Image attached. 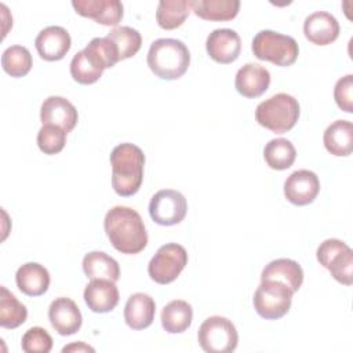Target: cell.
Segmentation results:
<instances>
[{
	"mask_svg": "<svg viewBox=\"0 0 353 353\" xmlns=\"http://www.w3.org/2000/svg\"><path fill=\"white\" fill-rule=\"evenodd\" d=\"M251 48L258 59L277 66H290L299 55V46L294 37L269 29L254 36Z\"/></svg>",
	"mask_w": 353,
	"mask_h": 353,
	"instance_id": "8992f818",
	"label": "cell"
},
{
	"mask_svg": "<svg viewBox=\"0 0 353 353\" xmlns=\"http://www.w3.org/2000/svg\"><path fill=\"white\" fill-rule=\"evenodd\" d=\"M110 244L121 254H138L148 244V233L141 215L125 205L110 208L103 219Z\"/></svg>",
	"mask_w": 353,
	"mask_h": 353,
	"instance_id": "6da1fadb",
	"label": "cell"
},
{
	"mask_svg": "<svg viewBox=\"0 0 353 353\" xmlns=\"http://www.w3.org/2000/svg\"><path fill=\"white\" fill-rule=\"evenodd\" d=\"M28 309L4 285L0 287V325L3 328H17L26 321Z\"/></svg>",
	"mask_w": 353,
	"mask_h": 353,
	"instance_id": "f546056e",
	"label": "cell"
},
{
	"mask_svg": "<svg viewBox=\"0 0 353 353\" xmlns=\"http://www.w3.org/2000/svg\"><path fill=\"white\" fill-rule=\"evenodd\" d=\"M239 0H192V10L205 21H230L239 14Z\"/></svg>",
	"mask_w": 353,
	"mask_h": 353,
	"instance_id": "4316f807",
	"label": "cell"
},
{
	"mask_svg": "<svg viewBox=\"0 0 353 353\" xmlns=\"http://www.w3.org/2000/svg\"><path fill=\"white\" fill-rule=\"evenodd\" d=\"M296 157L295 146L285 138H274L269 141L263 149V159L266 164L273 170L290 168Z\"/></svg>",
	"mask_w": 353,
	"mask_h": 353,
	"instance_id": "f1b7e54d",
	"label": "cell"
},
{
	"mask_svg": "<svg viewBox=\"0 0 353 353\" xmlns=\"http://www.w3.org/2000/svg\"><path fill=\"white\" fill-rule=\"evenodd\" d=\"M84 302L95 313L112 312L119 303V290L112 280L92 279L84 288Z\"/></svg>",
	"mask_w": 353,
	"mask_h": 353,
	"instance_id": "d6986e66",
	"label": "cell"
},
{
	"mask_svg": "<svg viewBox=\"0 0 353 353\" xmlns=\"http://www.w3.org/2000/svg\"><path fill=\"white\" fill-rule=\"evenodd\" d=\"M323 142L332 156H349L353 150V124L347 120L331 123L324 131Z\"/></svg>",
	"mask_w": 353,
	"mask_h": 353,
	"instance_id": "cb8c5ba5",
	"label": "cell"
},
{
	"mask_svg": "<svg viewBox=\"0 0 353 353\" xmlns=\"http://www.w3.org/2000/svg\"><path fill=\"white\" fill-rule=\"evenodd\" d=\"M112 186L123 197L135 194L143 181L145 154L134 143L124 142L117 145L110 153Z\"/></svg>",
	"mask_w": 353,
	"mask_h": 353,
	"instance_id": "3957f363",
	"label": "cell"
},
{
	"mask_svg": "<svg viewBox=\"0 0 353 353\" xmlns=\"http://www.w3.org/2000/svg\"><path fill=\"white\" fill-rule=\"evenodd\" d=\"M192 0H160L156 10L157 25L165 30L179 28L188 18Z\"/></svg>",
	"mask_w": 353,
	"mask_h": 353,
	"instance_id": "83f0119b",
	"label": "cell"
},
{
	"mask_svg": "<svg viewBox=\"0 0 353 353\" xmlns=\"http://www.w3.org/2000/svg\"><path fill=\"white\" fill-rule=\"evenodd\" d=\"M188 211L185 196L174 189H161L156 192L149 203V215L152 221L163 226H172L183 221Z\"/></svg>",
	"mask_w": 353,
	"mask_h": 353,
	"instance_id": "8fae6325",
	"label": "cell"
},
{
	"mask_svg": "<svg viewBox=\"0 0 353 353\" xmlns=\"http://www.w3.org/2000/svg\"><path fill=\"white\" fill-rule=\"evenodd\" d=\"M63 353L66 352H95L94 347L85 345L84 342H77V343H72V345H68L62 349Z\"/></svg>",
	"mask_w": 353,
	"mask_h": 353,
	"instance_id": "d590c367",
	"label": "cell"
},
{
	"mask_svg": "<svg viewBox=\"0 0 353 353\" xmlns=\"http://www.w3.org/2000/svg\"><path fill=\"white\" fill-rule=\"evenodd\" d=\"M193 320L190 303L182 299L168 302L161 310V325L168 334H181L186 331Z\"/></svg>",
	"mask_w": 353,
	"mask_h": 353,
	"instance_id": "d4e9b609",
	"label": "cell"
},
{
	"mask_svg": "<svg viewBox=\"0 0 353 353\" xmlns=\"http://www.w3.org/2000/svg\"><path fill=\"white\" fill-rule=\"evenodd\" d=\"M83 270L88 279H106L117 281L120 279V266L114 258L102 252L91 251L83 258Z\"/></svg>",
	"mask_w": 353,
	"mask_h": 353,
	"instance_id": "484cf974",
	"label": "cell"
},
{
	"mask_svg": "<svg viewBox=\"0 0 353 353\" xmlns=\"http://www.w3.org/2000/svg\"><path fill=\"white\" fill-rule=\"evenodd\" d=\"M305 37L316 46H327L339 36V23L336 18L327 11H314L305 18Z\"/></svg>",
	"mask_w": 353,
	"mask_h": 353,
	"instance_id": "ac0fdd59",
	"label": "cell"
},
{
	"mask_svg": "<svg viewBox=\"0 0 353 353\" xmlns=\"http://www.w3.org/2000/svg\"><path fill=\"white\" fill-rule=\"evenodd\" d=\"M334 99L343 112H353V74H346L335 83Z\"/></svg>",
	"mask_w": 353,
	"mask_h": 353,
	"instance_id": "e575fe53",
	"label": "cell"
},
{
	"mask_svg": "<svg viewBox=\"0 0 353 353\" xmlns=\"http://www.w3.org/2000/svg\"><path fill=\"white\" fill-rule=\"evenodd\" d=\"M21 347L26 353H48L52 349V338L43 327H32L22 335Z\"/></svg>",
	"mask_w": 353,
	"mask_h": 353,
	"instance_id": "836d02e7",
	"label": "cell"
},
{
	"mask_svg": "<svg viewBox=\"0 0 353 353\" xmlns=\"http://www.w3.org/2000/svg\"><path fill=\"white\" fill-rule=\"evenodd\" d=\"M119 62L114 43L105 37H94L84 50L70 61V74L80 84H92L99 80L103 70Z\"/></svg>",
	"mask_w": 353,
	"mask_h": 353,
	"instance_id": "7a4b0ae2",
	"label": "cell"
},
{
	"mask_svg": "<svg viewBox=\"0 0 353 353\" xmlns=\"http://www.w3.org/2000/svg\"><path fill=\"white\" fill-rule=\"evenodd\" d=\"M48 319L52 328L63 336L76 334L83 323L79 306L73 299L66 296H59L51 302Z\"/></svg>",
	"mask_w": 353,
	"mask_h": 353,
	"instance_id": "5bb4252c",
	"label": "cell"
},
{
	"mask_svg": "<svg viewBox=\"0 0 353 353\" xmlns=\"http://www.w3.org/2000/svg\"><path fill=\"white\" fill-rule=\"evenodd\" d=\"M270 84V73L259 63L248 62L241 66L234 79V87L245 98L261 97Z\"/></svg>",
	"mask_w": 353,
	"mask_h": 353,
	"instance_id": "ffe728a7",
	"label": "cell"
},
{
	"mask_svg": "<svg viewBox=\"0 0 353 353\" xmlns=\"http://www.w3.org/2000/svg\"><path fill=\"white\" fill-rule=\"evenodd\" d=\"M319 192V176L310 170H296L284 182V196L294 205L313 203Z\"/></svg>",
	"mask_w": 353,
	"mask_h": 353,
	"instance_id": "7c38bea8",
	"label": "cell"
},
{
	"mask_svg": "<svg viewBox=\"0 0 353 353\" xmlns=\"http://www.w3.org/2000/svg\"><path fill=\"white\" fill-rule=\"evenodd\" d=\"M205 50L210 58L215 62L223 65L232 63L240 55L241 39L233 29H215L205 40Z\"/></svg>",
	"mask_w": 353,
	"mask_h": 353,
	"instance_id": "4fadbf2b",
	"label": "cell"
},
{
	"mask_svg": "<svg viewBox=\"0 0 353 353\" xmlns=\"http://www.w3.org/2000/svg\"><path fill=\"white\" fill-rule=\"evenodd\" d=\"M15 283L19 291L25 295L40 296L50 287V273L43 265L28 262L17 270Z\"/></svg>",
	"mask_w": 353,
	"mask_h": 353,
	"instance_id": "603a6c76",
	"label": "cell"
},
{
	"mask_svg": "<svg viewBox=\"0 0 353 353\" xmlns=\"http://www.w3.org/2000/svg\"><path fill=\"white\" fill-rule=\"evenodd\" d=\"M30 51L23 46H11L3 51L1 66L11 77H22L32 69Z\"/></svg>",
	"mask_w": 353,
	"mask_h": 353,
	"instance_id": "1f68e13d",
	"label": "cell"
},
{
	"mask_svg": "<svg viewBox=\"0 0 353 353\" xmlns=\"http://www.w3.org/2000/svg\"><path fill=\"white\" fill-rule=\"evenodd\" d=\"M106 37L114 43L119 52V61L134 57L142 46L141 33L131 26H117L112 29Z\"/></svg>",
	"mask_w": 353,
	"mask_h": 353,
	"instance_id": "4dcf8cb0",
	"label": "cell"
},
{
	"mask_svg": "<svg viewBox=\"0 0 353 353\" xmlns=\"http://www.w3.org/2000/svg\"><path fill=\"white\" fill-rule=\"evenodd\" d=\"M301 108L298 99L285 92H279L263 102L255 109V120L259 125L276 134L290 131L298 121Z\"/></svg>",
	"mask_w": 353,
	"mask_h": 353,
	"instance_id": "5b68a950",
	"label": "cell"
},
{
	"mask_svg": "<svg viewBox=\"0 0 353 353\" xmlns=\"http://www.w3.org/2000/svg\"><path fill=\"white\" fill-rule=\"evenodd\" d=\"M72 6L79 15L105 26H117L123 18V4L119 0H73Z\"/></svg>",
	"mask_w": 353,
	"mask_h": 353,
	"instance_id": "2e32d148",
	"label": "cell"
},
{
	"mask_svg": "<svg viewBox=\"0 0 353 353\" xmlns=\"http://www.w3.org/2000/svg\"><path fill=\"white\" fill-rule=\"evenodd\" d=\"M294 292L276 280H262L254 292V309L265 320H277L288 313Z\"/></svg>",
	"mask_w": 353,
	"mask_h": 353,
	"instance_id": "ba28073f",
	"label": "cell"
},
{
	"mask_svg": "<svg viewBox=\"0 0 353 353\" xmlns=\"http://www.w3.org/2000/svg\"><path fill=\"white\" fill-rule=\"evenodd\" d=\"M317 261L341 284L353 283V251L338 239H327L317 247Z\"/></svg>",
	"mask_w": 353,
	"mask_h": 353,
	"instance_id": "9c48e42d",
	"label": "cell"
},
{
	"mask_svg": "<svg viewBox=\"0 0 353 353\" xmlns=\"http://www.w3.org/2000/svg\"><path fill=\"white\" fill-rule=\"evenodd\" d=\"M36 50L44 61H59L70 50L72 40L68 30L58 25H51L40 30L34 40Z\"/></svg>",
	"mask_w": 353,
	"mask_h": 353,
	"instance_id": "9a60e30c",
	"label": "cell"
},
{
	"mask_svg": "<svg viewBox=\"0 0 353 353\" xmlns=\"http://www.w3.org/2000/svg\"><path fill=\"white\" fill-rule=\"evenodd\" d=\"M188 265L185 247L176 243L161 245L148 265V273L157 284L172 283Z\"/></svg>",
	"mask_w": 353,
	"mask_h": 353,
	"instance_id": "30bf717a",
	"label": "cell"
},
{
	"mask_svg": "<svg viewBox=\"0 0 353 353\" xmlns=\"http://www.w3.org/2000/svg\"><path fill=\"white\" fill-rule=\"evenodd\" d=\"M262 280L280 281L295 294L303 283V270L296 261L290 258H279L269 262L263 268L261 273V281Z\"/></svg>",
	"mask_w": 353,
	"mask_h": 353,
	"instance_id": "7402d4cb",
	"label": "cell"
},
{
	"mask_svg": "<svg viewBox=\"0 0 353 353\" xmlns=\"http://www.w3.org/2000/svg\"><path fill=\"white\" fill-rule=\"evenodd\" d=\"M149 69L163 80L182 77L190 65V52L178 39H157L148 51Z\"/></svg>",
	"mask_w": 353,
	"mask_h": 353,
	"instance_id": "277c9868",
	"label": "cell"
},
{
	"mask_svg": "<svg viewBox=\"0 0 353 353\" xmlns=\"http://www.w3.org/2000/svg\"><path fill=\"white\" fill-rule=\"evenodd\" d=\"M197 341L207 353H230L237 347L239 334L229 319L211 316L199 327Z\"/></svg>",
	"mask_w": 353,
	"mask_h": 353,
	"instance_id": "52a82bcc",
	"label": "cell"
},
{
	"mask_svg": "<svg viewBox=\"0 0 353 353\" xmlns=\"http://www.w3.org/2000/svg\"><path fill=\"white\" fill-rule=\"evenodd\" d=\"M156 314L154 299L143 292H135L130 295L124 306V320L132 330L148 328Z\"/></svg>",
	"mask_w": 353,
	"mask_h": 353,
	"instance_id": "44dd1931",
	"label": "cell"
},
{
	"mask_svg": "<svg viewBox=\"0 0 353 353\" xmlns=\"http://www.w3.org/2000/svg\"><path fill=\"white\" fill-rule=\"evenodd\" d=\"M66 134L58 125L43 124L37 132V146L44 154H57L65 148Z\"/></svg>",
	"mask_w": 353,
	"mask_h": 353,
	"instance_id": "d6a6232c",
	"label": "cell"
},
{
	"mask_svg": "<svg viewBox=\"0 0 353 353\" xmlns=\"http://www.w3.org/2000/svg\"><path fill=\"white\" fill-rule=\"evenodd\" d=\"M40 120L43 124H54L70 132L79 120V113L72 102L63 97L51 95L41 103Z\"/></svg>",
	"mask_w": 353,
	"mask_h": 353,
	"instance_id": "e0dca14e",
	"label": "cell"
}]
</instances>
